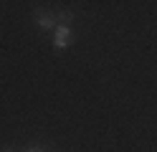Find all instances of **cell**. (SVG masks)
Listing matches in <instances>:
<instances>
[{"label": "cell", "instance_id": "7a4b0ae2", "mask_svg": "<svg viewBox=\"0 0 157 152\" xmlns=\"http://www.w3.org/2000/svg\"><path fill=\"white\" fill-rule=\"evenodd\" d=\"M36 23H38L41 30H51L53 25H58V20H56V15H51V13H41V15L36 18Z\"/></svg>", "mask_w": 157, "mask_h": 152}, {"label": "cell", "instance_id": "277c9868", "mask_svg": "<svg viewBox=\"0 0 157 152\" xmlns=\"http://www.w3.org/2000/svg\"><path fill=\"white\" fill-rule=\"evenodd\" d=\"M5 152H13V150H5Z\"/></svg>", "mask_w": 157, "mask_h": 152}, {"label": "cell", "instance_id": "3957f363", "mask_svg": "<svg viewBox=\"0 0 157 152\" xmlns=\"http://www.w3.org/2000/svg\"><path fill=\"white\" fill-rule=\"evenodd\" d=\"M25 152H43V150H36V147H31V150H25Z\"/></svg>", "mask_w": 157, "mask_h": 152}, {"label": "cell", "instance_id": "6da1fadb", "mask_svg": "<svg viewBox=\"0 0 157 152\" xmlns=\"http://www.w3.org/2000/svg\"><path fill=\"white\" fill-rule=\"evenodd\" d=\"M68 41H71V28H68V25H58L56 33H53V48L56 51L68 48Z\"/></svg>", "mask_w": 157, "mask_h": 152}]
</instances>
